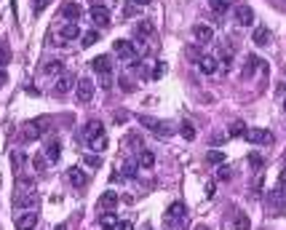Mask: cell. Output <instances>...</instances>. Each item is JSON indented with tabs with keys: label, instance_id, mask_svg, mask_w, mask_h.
<instances>
[{
	"label": "cell",
	"instance_id": "obj_1",
	"mask_svg": "<svg viewBox=\"0 0 286 230\" xmlns=\"http://www.w3.org/2000/svg\"><path fill=\"white\" fill-rule=\"evenodd\" d=\"M185 222H188V206L182 201H174L166 209V225L174 230H185Z\"/></svg>",
	"mask_w": 286,
	"mask_h": 230
},
{
	"label": "cell",
	"instance_id": "obj_2",
	"mask_svg": "<svg viewBox=\"0 0 286 230\" xmlns=\"http://www.w3.org/2000/svg\"><path fill=\"white\" fill-rule=\"evenodd\" d=\"M139 123L144 129H150L155 137H169L171 134V126L166 121H158V118H150V115H139Z\"/></svg>",
	"mask_w": 286,
	"mask_h": 230
},
{
	"label": "cell",
	"instance_id": "obj_3",
	"mask_svg": "<svg viewBox=\"0 0 286 230\" xmlns=\"http://www.w3.org/2000/svg\"><path fill=\"white\" fill-rule=\"evenodd\" d=\"M14 206L16 209H35L38 206V193L35 190H16Z\"/></svg>",
	"mask_w": 286,
	"mask_h": 230
},
{
	"label": "cell",
	"instance_id": "obj_4",
	"mask_svg": "<svg viewBox=\"0 0 286 230\" xmlns=\"http://www.w3.org/2000/svg\"><path fill=\"white\" fill-rule=\"evenodd\" d=\"M243 137H246L251 144H270V142H273V134H270L268 129H249Z\"/></svg>",
	"mask_w": 286,
	"mask_h": 230
},
{
	"label": "cell",
	"instance_id": "obj_5",
	"mask_svg": "<svg viewBox=\"0 0 286 230\" xmlns=\"http://www.w3.org/2000/svg\"><path fill=\"white\" fill-rule=\"evenodd\" d=\"M112 48H115V54L121 59H131V62L137 59V46L129 43V41H115V43H112Z\"/></svg>",
	"mask_w": 286,
	"mask_h": 230
},
{
	"label": "cell",
	"instance_id": "obj_6",
	"mask_svg": "<svg viewBox=\"0 0 286 230\" xmlns=\"http://www.w3.org/2000/svg\"><path fill=\"white\" fill-rule=\"evenodd\" d=\"M38 225V214H35V209H27L24 214H19L16 217V230H35Z\"/></svg>",
	"mask_w": 286,
	"mask_h": 230
},
{
	"label": "cell",
	"instance_id": "obj_7",
	"mask_svg": "<svg viewBox=\"0 0 286 230\" xmlns=\"http://www.w3.org/2000/svg\"><path fill=\"white\" fill-rule=\"evenodd\" d=\"M91 99H94V81L83 78V81H78V102H91Z\"/></svg>",
	"mask_w": 286,
	"mask_h": 230
},
{
	"label": "cell",
	"instance_id": "obj_8",
	"mask_svg": "<svg viewBox=\"0 0 286 230\" xmlns=\"http://www.w3.org/2000/svg\"><path fill=\"white\" fill-rule=\"evenodd\" d=\"M192 38H195V43H211L214 41V30L209 27V24H195L192 27Z\"/></svg>",
	"mask_w": 286,
	"mask_h": 230
},
{
	"label": "cell",
	"instance_id": "obj_9",
	"mask_svg": "<svg viewBox=\"0 0 286 230\" xmlns=\"http://www.w3.org/2000/svg\"><path fill=\"white\" fill-rule=\"evenodd\" d=\"M236 22L241 24V27L254 24V11H251L249 5H238V8H236Z\"/></svg>",
	"mask_w": 286,
	"mask_h": 230
},
{
	"label": "cell",
	"instance_id": "obj_10",
	"mask_svg": "<svg viewBox=\"0 0 286 230\" xmlns=\"http://www.w3.org/2000/svg\"><path fill=\"white\" fill-rule=\"evenodd\" d=\"M91 67H94V72H99V75H110L112 72V59L107 54H102V56H96L94 62H91Z\"/></svg>",
	"mask_w": 286,
	"mask_h": 230
},
{
	"label": "cell",
	"instance_id": "obj_11",
	"mask_svg": "<svg viewBox=\"0 0 286 230\" xmlns=\"http://www.w3.org/2000/svg\"><path fill=\"white\" fill-rule=\"evenodd\" d=\"M91 19H94L96 27H107L110 24V11L104 8V5H94V8H91Z\"/></svg>",
	"mask_w": 286,
	"mask_h": 230
},
{
	"label": "cell",
	"instance_id": "obj_12",
	"mask_svg": "<svg viewBox=\"0 0 286 230\" xmlns=\"http://www.w3.org/2000/svg\"><path fill=\"white\" fill-rule=\"evenodd\" d=\"M41 134H43L41 123H38V121H32V123H27V126L22 129V134H19V137H22V142H32V139H38Z\"/></svg>",
	"mask_w": 286,
	"mask_h": 230
},
{
	"label": "cell",
	"instance_id": "obj_13",
	"mask_svg": "<svg viewBox=\"0 0 286 230\" xmlns=\"http://www.w3.org/2000/svg\"><path fill=\"white\" fill-rule=\"evenodd\" d=\"M198 70H201L203 75H214V72L219 70V62L214 56H201L198 59Z\"/></svg>",
	"mask_w": 286,
	"mask_h": 230
},
{
	"label": "cell",
	"instance_id": "obj_14",
	"mask_svg": "<svg viewBox=\"0 0 286 230\" xmlns=\"http://www.w3.org/2000/svg\"><path fill=\"white\" fill-rule=\"evenodd\" d=\"M83 32H81V27H78L75 22H67L62 27V32H59V38H62V41H75V38H81Z\"/></svg>",
	"mask_w": 286,
	"mask_h": 230
},
{
	"label": "cell",
	"instance_id": "obj_15",
	"mask_svg": "<svg viewBox=\"0 0 286 230\" xmlns=\"http://www.w3.org/2000/svg\"><path fill=\"white\" fill-rule=\"evenodd\" d=\"M67 180H70L72 187H86V172H83V169H78V166H72L67 172Z\"/></svg>",
	"mask_w": 286,
	"mask_h": 230
},
{
	"label": "cell",
	"instance_id": "obj_16",
	"mask_svg": "<svg viewBox=\"0 0 286 230\" xmlns=\"http://www.w3.org/2000/svg\"><path fill=\"white\" fill-rule=\"evenodd\" d=\"M83 134H86V139L102 137V134H104V123H102V121H89V123H86V129H83Z\"/></svg>",
	"mask_w": 286,
	"mask_h": 230
},
{
	"label": "cell",
	"instance_id": "obj_17",
	"mask_svg": "<svg viewBox=\"0 0 286 230\" xmlns=\"http://www.w3.org/2000/svg\"><path fill=\"white\" fill-rule=\"evenodd\" d=\"M96 206L102 209V212H104V209H107V212H112V209L118 206V195L112 193V190H107V193H104L102 198H99V203H96Z\"/></svg>",
	"mask_w": 286,
	"mask_h": 230
},
{
	"label": "cell",
	"instance_id": "obj_18",
	"mask_svg": "<svg viewBox=\"0 0 286 230\" xmlns=\"http://www.w3.org/2000/svg\"><path fill=\"white\" fill-rule=\"evenodd\" d=\"M72 83H75V78H72V75H62V78L56 81L54 94H56V96H64V94H67V91L72 89Z\"/></svg>",
	"mask_w": 286,
	"mask_h": 230
},
{
	"label": "cell",
	"instance_id": "obj_19",
	"mask_svg": "<svg viewBox=\"0 0 286 230\" xmlns=\"http://www.w3.org/2000/svg\"><path fill=\"white\" fill-rule=\"evenodd\" d=\"M262 64H265L262 59L251 54L249 59H246V67H243V78H251V75H254V72H257V67H262Z\"/></svg>",
	"mask_w": 286,
	"mask_h": 230
},
{
	"label": "cell",
	"instance_id": "obj_20",
	"mask_svg": "<svg viewBox=\"0 0 286 230\" xmlns=\"http://www.w3.org/2000/svg\"><path fill=\"white\" fill-rule=\"evenodd\" d=\"M137 163H139V169H152V166H155V155H152L150 150H139Z\"/></svg>",
	"mask_w": 286,
	"mask_h": 230
},
{
	"label": "cell",
	"instance_id": "obj_21",
	"mask_svg": "<svg viewBox=\"0 0 286 230\" xmlns=\"http://www.w3.org/2000/svg\"><path fill=\"white\" fill-rule=\"evenodd\" d=\"M81 14H83V11H81V5H78V3H67V5L62 8V16L67 19V22H75Z\"/></svg>",
	"mask_w": 286,
	"mask_h": 230
},
{
	"label": "cell",
	"instance_id": "obj_22",
	"mask_svg": "<svg viewBox=\"0 0 286 230\" xmlns=\"http://www.w3.org/2000/svg\"><path fill=\"white\" fill-rule=\"evenodd\" d=\"M43 72H46V75H62V72H64V62H62V59H51V62L43 67Z\"/></svg>",
	"mask_w": 286,
	"mask_h": 230
},
{
	"label": "cell",
	"instance_id": "obj_23",
	"mask_svg": "<svg viewBox=\"0 0 286 230\" xmlns=\"http://www.w3.org/2000/svg\"><path fill=\"white\" fill-rule=\"evenodd\" d=\"M251 41H254L257 46H268V43H270V32H268V27H257L254 35H251Z\"/></svg>",
	"mask_w": 286,
	"mask_h": 230
},
{
	"label": "cell",
	"instance_id": "obj_24",
	"mask_svg": "<svg viewBox=\"0 0 286 230\" xmlns=\"http://www.w3.org/2000/svg\"><path fill=\"white\" fill-rule=\"evenodd\" d=\"M59 155H62V144H59V142H51L48 147H46V158H48V163H56Z\"/></svg>",
	"mask_w": 286,
	"mask_h": 230
},
{
	"label": "cell",
	"instance_id": "obj_25",
	"mask_svg": "<svg viewBox=\"0 0 286 230\" xmlns=\"http://www.w3.org/2000/svg\"><path fill=\"white\" fill-rule=\"evenodd\" d=\"M179 134H182L188 142H192V139H195V126H192L190 121H182V126H179Z\"/></svg>",
	"mask_w": 286,
	"mask_h": 230
},
{
	"label": "cell",
	"instance_id": "obj_26",
	"mask_svg": "<svg viewBox=\"0 0 286 230\" xmlns=\"http://www.w3.org/2000/svg\"><path fill=\"white\" fill-rule=\"evenodd\" d=\"M89 144H91V150H96V153H104L107 150V137H94V139H89Z\"/></svg>",
	"mask_w": 286,
	"mask_h": 230
},
{
	"label": "cell",
	"instance_id": "obj_27",
	"mask_svg": "<svg viewBox=\"0 0 286 230\" xmlns=\"http://www.w3.org/2000/svg\"><path fill=\"white\" fill-rule=\"evenodd\" d=\"M147 35H152V24L147 19H142V22L137 24V38H147Z\"/></svg>",
	"mask_w": 286,
	"mask_h": 230
},
{
	"label": "cell",
	"instance_id": "obj_28",
	"mask_svg": "<svg viewBox=\"0 0 286 230\" xmlns=\"http://www.w3.org/2000/svg\"><path fill=\"white\" fill-rule=\"evenodd\" d=\"M251 228V222H249V217H246V214H241V212H238L236 214V225H233V230H249Z\"/></svg>",
	"mask_w": 286,
	"mask_h": 230
},
{
	"label": "cell",
	"instance_id": "obj_29",
	"mask_svg": "<svg viewBox=\"0 0 286 230\" xmlns=\"http://www.w3.org/2000/svg\"><path fill=\"white\" fill-rule=\"evenodd\" d=\"M209 5H211V11H214V14H225V11L230 8L228 0H209Z\"/></svg>",
	"mask_w": 286,
	"mask_h": 230
},
{
	"label": "cell",
	"instance_id": "obj_30",
	"mask_svg": "<svg viewBox=\"0 0 286 230\" xmlns=\"http://www.w3.org/2000/svg\"><path fill=\"white\" fill-rule=\"evenodd\" d=\"M81 41H83V46H94V43L99 41V32H96V30L83 32V35H81Z\"/></svg>",
	"mask_w": 286,
	"mask_h": 230
},
{
	"label": "cell",
	"instance_id": "obj_31",
	"mask_svg": "<svg viewBox=\"0 0 286 230\" xmlns=\"http://www.w3.org/2000/svg\"><path fill=\"white\" fill-rule=\"evenodd\" d=\"M99 222H102V228H115L118 225V220H115V214H112V212L102 214V217H99Z\"/></svg>",
	"mask_w": 286,
	"mask_h": 230
},
{
	"label": "cell",
	"instance_id": "obj_32",
	"mask_svg": "<svg viewBox=\"0 0 286 230\" xmlns=\"http://www.w3.org/2000/svg\"><path fill=\"white\" fill-rule=\"evenodd\" d=\"M137 169H139L137 161H126L123 163V177H137Z\"/></svg>",
	"mask_w": 286,
	"mask_h": 230
},
{
	"label": "cell",
	"instance_id": "obj_33",
	"mask_svg": "<svg viewBox=\"0 0 286 230\" xmlns=\"http://www.w3.org/2000/svg\"><path fill=\"white\" fill-rule=\"evenodd\" d=\"M228 134H230V137H243V134H246V126H243V121H236V123H233Z\"/></svg>",
	"mask_w": 286,
	"mask_h": 230
},
{
	"label": "cell",
	"instance_id": "obj_34",
	"mask_svg": "<svg viewBox=\"0 0 286 230\" xmlns=\"http://www.w3.org/2000/svg\"><path fill=\"white\" fill-rule=\"evenodd\" d=\"M206 161L209 163H225V153L222 150H211V153L206 155Z\"/></svg>",
	"mask_w": 286,
	"mask_h": 230
},
{
	"label": "cell",
	"instance_id": "obj_35",
	"mask_svg": "<svg viewBox=\"0 0 286 230\" xmlns=\"http://www.w3.org/2000/svg\"><path fill=\"white\" fill-rule=\"evenodd\" d=\"M219 59H222V67H230V62H233V51L230 48H222V54H219Z\"/></svg>",
	"mask_w": 286,
	"mask_h": 230
},
{
	"label": "cell",
	"instance_id": "obj_36",
	"mask_svg": "<svg viewBox=\"0 0 286 230\" xmlns=\"http://www.w3.org/2000/svg\"><path fill=\"white\" fill-rule=\"evenodd\" d=\"M35 172H46V166H48V158H43V155H35Z\"/></svg>",
	"mask_w": 286,
	"mask_h": 230
},
{
	"label": "cell",
	"instance_id": "obj_37",
	"mask_svg": "<svg viewBox=\"0 0 286 230\" xmlns=\"http://www.w3.org/2000/svg\"><path fill=\"white\" fill-rule=\"evenodd\" d=\"M11 62V51L5 48V46H0V67H3V64H8Z\"/></svg>",
	"mask_w": 286,
	"mask_h": 230
},
{
	"label": "cell",
	"instance_id": "obj_38",
	"mask_svg": "<svg viewBox=\"0 0 286 230\" xmlns=\"http://www.w3.org/2000/svg\"><path fill=\"white\" fill-rule=\"evenodd\" d=\"M249 163H251V166H254V169H262V163H265V161H262V155L251 153V155H249Z\"/></svg>",
	"mask_w": 286,
	"mask_h": 230
},
{
	"label": "cell",
	"instance_id": "obj_39",
	"mask_svg": "<svg viewBox=\"0 0 286 230\" xmlns=\"http://www.w3.org/2000/svg\"><path fill=\"white\" fill-rule=\"evenodd\" d=\"M163 72H166V64H163V62H158V64H155V70H152V78H161Z\"/></svg>",
	"mask_w": 286,
	"mask_h": 230
},
{
	"label": "cell",
	"instance_id": "obj_40",
	"mask_svg": "<svg viewBox=\"0 0 286 230\" xmlns=\"http://www.w3.org/2000/svg\"><path fill=\"white\" fill-rule=\"evenodd\" d=\"M217 177H219L222 182H225V180H230V169H228V166H219V174H217Z\"/></svg>",
	"mask_w": 286,
	"mask_h": 230
},
{
	"label": "cell",
	"instance_id": "obj_41",
	"mask_svg": "<svg viewBox=\"0 0 286 230\" xmlns=\"http://www.w3.org/2000/svg\"><path fill=\"white\" fill-rule=\"evenodd\" d=\"M118 230H134V222H131V220H123V222H118Z\"/></svg>",
	"mask_w": 286,
	"mask_h": 230
},
{
	"label": "cell",
	"instance_id": "obj_42",
	"mask_svg": "<svg viewBox=\"0 0 286 230\" xmlns=\"http://www.w3.org/2000/svg\"><path fill=\"white\" fill-rule=\"evenodd\" d=\"M86 166L96 169V166H99V158H96V155H89V158H86Z\"/></svg>",
	"mask_w": 286,
	"mask_h": 230
},
{
	"label": "cell",
	"instance_id": "obj_43",
	"mask_svg": "<svg viewBox=\"0 0 286 230\" xmlns=\"http://www.w3.org/2000/svg\"><path fill=\"white\" fill-rule=\"evenodd\" d=\"M278 187H286V166L281 169V174H278Z\"/></svg>",
	"mask_w": 286,
	"mask_h": 230
},
{
	"label": "cell",
	"instance_id": "obj_44",
	"mask_svg": "<svg viewBox=\"0 0 286 230\" xmlns=\"http://www.w3.org/2000/svg\"><path fill=\"white\" fill-rule=\"evenodd\" d=\"M46 5H48V0H35V11H38V14H41Z\"/></svg>",
	"mask_w": 286,
	"mask_h": 230
},
{
	"label": "cell",
	"instance_id": "obj_45",
	"mask_svg": "<svg viewBox=\"0 0 286 230\" xmlns=\"http://www.w3.org/2000/svg\"><path fill=\"white\" fill-rule=\"evenodd\" d=\"M121 89H123V91H131L134 86H131V83H129V78H121Z\"/></svg>",
	"mask_w": 286,
	"mask_h": 230
},
{
	"label": "cell",
	"instance_id": "obj_46",
	"mask_svg": "<svg viewBox=\"0 0 286 230\" xmlns=\"http://www.w3.org/2000/svg\"><path fill=\"white\" fill-rule=\"evenodd\" d=\"M206 198H214V185H206Z\"/></svg>",
	"mask_w": 286,
	"mask_h": 230
},
{
	"label": "cell",
	"instance_id": "obj_47",
	"mask_svg": "<svg viewBox=\"0 0 286 230\" xmlns=\"http://www.w3.org/2000/svg\"><path fill=\"white\" fill-rule=\"evenodd\" d=\"M152 0H134V5H150Z\"/></svg>",
	"mask_w": 286,
	"mask_h": 230
},
{
	"label": "cell",
	"instance_id": "obj_48",
	"mask_svg": "<svg viewBox=\"0 0 286 230\" xmlns=\"http://www.w3.org/2000/svg\"><path fill=\"white\" fill-rule=\"evenodd\" d=\"M54 230H67V225H56Z\"/></svg>",
	"mask_w": 286,
	"mask_h": 230
},
{
	"label": "cell",
	"instance_id": "obj_49",
	"mask_svg": "<svg viewBox=\"0 0 286 230\" xmlns=\"http://www.w3.org/2000/svg\"><path fill=\"white\" fill-rule=\"evenodd\" d=\"M195 230H209V228H206V225H198V228H195Z\"/></svg>",
	"mask_w": 286,
	"mask_h": 230
},
{
	"label": "cell",
	"instance_id": "obj_50",
	"mask_svg": "<svg viewBox=\"0 0 286 230\" xmlns=\"http://www.w3.org/2000/svg\"><path fill=\"white\" fill-rule=\"evenodd\" d=\"M102 230H118V225H115V228H102Z\"/></svg>",
	"mask_w": 286,
	"mask_h": 230
},
{
	"label": "cell",
	"instance_id": "obj_51",
	"mask_svg": "<svg viewBox=\"0 0 286 230\" xmlns=\"http://www.w3.org/2000/svg\"><path fill=\"white\" fill-rule=\"evenodd\" d=\"M144 230H150V225H147V228H144Z\"/></svg>",
	"mask_w": 286,
	"mask_h": 230
},
{
	"label": "cell",
	"instance_id": "obj_52",
	"mask_svg": "<svg viewBox=\"0 0 286 230\" xmlns=\"http://www.w3.org/2000/svg\"><path fill=\"white\" fill-rule=\"evenodd\" d=\"M284 110H286V102H284Z\"/></svg>",
	"mask_w": 286,
	"mask_h": 230
}]
</instances>
